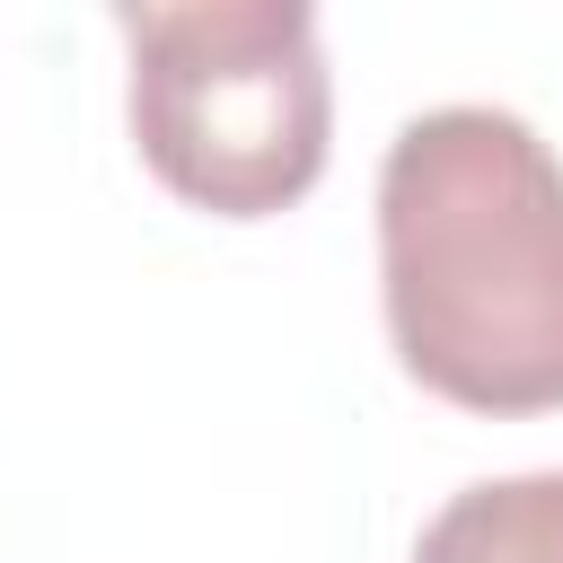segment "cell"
<instances>
[{
    "label": "cell",
    "mask_w": 563,
    "mask_h": 563,
    "mask_svg": "<svg viewBox=\"0 0 563 563\" xmlns=\"http://www.w3.org/2000/svg\"><path fill=\"white\" fill-rule=\"evenodd\" d=\"M413 563H563V466L449 493L413 537Z\"/></svg>",
    "instance_id": "cell-3"
},
{
    "label": "cell",
    "mask_w": 563,
    "mask_h": 563,
    "mask_svg": "<svg viewBox=\"0 0 563 563\" xmlns=\"http://www.w3.org/2000/svg\"><path fill=\"white\" fill-rule=\"evenodd\" d=\"M378 299L413 387L563 405V158L510 106H431L378 158Z\"/></svg>",
    "instance_id": "cell-1"
},
{
    "label": "cell",
    "mask_w": 563,
    "mask_h": 563,
    "mask_svg": "<svg viewBox=\"0 0 563 563\" xmlns=\"http://www.w3.org/2000/svg\"><path fill=\"white\" fill-rule=\"evenodd\" d=\"M132 141L150 176L211 211L264 220L325 176L334 70L308 0H123Z\"/></svg>",
    "instance_id": "cell-2"
}]
</instances>
